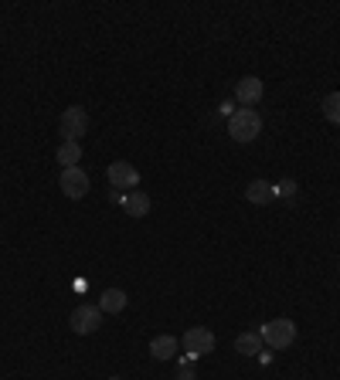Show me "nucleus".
Wrapping results in <instances>:
<instances>
[{
    "label": "nucleus",
    "mask_w": 340,
    "mask_h": 380,
    "mask_svg": "<svg viewBox=\"0 0 340 380\" xmlns=\"http://www.w3.org/2000/svg\"><path fill=\"white\" fill-rule=\"evenodd\" d=\"M79 160H82V146H79V143L65 139V143L58 146V163H65L61 170H68V167H79Z\"/></svg>",
    "instance_id": "nucleus-14"
},
{
    "label": "nucleus",
    "mask_w": 340,
    "mask_h": 380,
    "mask_svg": "<svg viewBox=\"0 0 340 380\" xmlns=\"http://www.w3.org/2000/svg\"><path fill=\"white\" fill-rule=\"evenodd\" d=\"M58 129H61V136H65V139L79 143L82 136L89 132V112H85L82 105H72V109H65V112H61V123H58Z\"/></svg>",
    "instance_id": "nucleus-3"
},
{
    "label": "nucleus",
    "mask_w": 340,
    "mask_h": 380,
    "mask_svg": "<svg viewBox=\"0 0 340 380\" xmlns=\"http://www.w3.org/2000/svg\"><path fill=\"white\" fill-rule=\"evenodd\" d=\"M323 116L340 126V92H330V96L323 99Z\"/></svg>",
    "instance_id": "nucleus-15"
},
{
    "label": "nucleus",
    "mask_w": 340,
    "mask_h": 380,
    "mask_svg": "<svg viewBox=\"0 0 340 380\" xmlns=\"http://www.w3.org/2000/svg\"><path fill=\"white\" fill-rule=\"evenodd\" d=\"M245 201L256 204V207L276 201V197H272V183H269V180H252V183L245 187Z\"/></svg>",
    "instance_id": "nucleus-10"
},
{
    "label": "nucleus",
    "mask_w": 340,
    "mask_h": 380,
    "mask_svg": "<svg viewBox=\"0 0 340 380\" xmlns=\"http://www.w3.org/2000/svg\"><path fill=\"white\" fill-rule=\"evenodd\" d=\"M99 326H103V309H99V305H89V303L75 305V312H72V330L79 333V336H89V333H96Z\"/></svg>",
    "instance_id": "nucleus-5"
},
{
    "label": "nucleus",
    "mask_w": 340,
    "mask_h": 380,
    "mask_svg": "<svg viewBox=\"0 0 340 380\" xmlns=\"http://www.w3.org/2000/svg\"><path fill=\"white\" fill-rule=\"evenodd\" d=\"M259 333L272 350H286V347L296 343V323L293 319H269Z\"/></svg>",
    "instance_id": "nucleus-2"
},
{
    "label": "nucleus",
    "mask_w": 340,
    "mask_h": 380,
    "mask_svg": "<svg viewBox=\"0 0 340 380\" xmlns=\"http://www.w3.org/2000/svg\"><path fill=\"white\" fill-rule=\"evenodd\" d=\"M109 180H112L116 190H133V187L140 183V170H136L133 163L116 160V163H109Z\"/></svg>",
    "instance_id": "nucleus-7"
},
{
    "label": "nucleus",
    "mask_w": 340,
    "mask_h": 380,
    "mask_svg": "<svg viewBox=\"0 0 340 380\" xmlns=\"http://www.w3.org/2000/svg\"><path fill=\"white\" fill-rule=\"evenodd\" d=\"M177 380H194V370H191L187 363H181V370H177Z\"/></svg>",
    "instance_id": "nucleus-17"
},
{
    "label": "nucleus",
    "mask_w": 340,
    "mask_h": 380,
    "mask_svg": "<svg viewBox=\"0 0 340 380\" xmlns=\"http://www.w3.org/2000/svg\"><path fill=\"white\" fill-rule=\"evenodd\" d=\"M174 354H177V340H174L170 333L150 340V356H154V360H174Z\"/></svg>",
    "instance_id": "nucleus-11"
},
{
    "label": "nucleus",
    "mask_w": 340,
    "mask_h": 380,
    "mask_svg": "<svg viewBox=\"0 0 340 380\" xmlns=\"http://www.w3.org/2000/svg\"><path fill=\"white\" fill-rule=\"evenodd\" d=\"M109 380H123V377H109Z\"/></svg>",
    "instance_id": "nucleus-18"
},
{
    "label": "nucleus",
    "mask_w": 340,
    "mask_h": 380,
    "mask_svg": "<svg viewBox=\"0 0 340 380\" xmlns=\"http://www.w3.org/2000/svg\"><path fill=\"white\" fill-rule=\"evenodd\" d=\"M184 354L191 356V360H198V356H208L214 350V333L205 330V326H191V330L184 333Z\"/></svg>",
    "instance_id": "nucleus-4"
},
{
    "label": "nucleus",
    "mask_w": 340,
    "mask_h": 380,
    "mask_svg": "<svg viewBox=\"0 0 340 380\" xmlns=\"http://www.w3.org/2000/svg\"><path fill=\"white\" fill-rule=\"evenodd\" d=\"M262 343H265L262 333H242L235 340V350L242 356H256V354H262Z\"/></svg>",
    "instance_id": "nucleus-12"
},
{
    "label": "nucleus",
    "mask_w": 340,
    "mask_h": 380,
    "mask_svg": "<svg viewBox=\"0 0 340 380\" xmlns=\"http://www.w3.org/2000/svg\"><path fill=\"white\" fill-rule=\"evenodd\" d=\"M123 211H126V218H147L150 214V197L143 190H130L123 197Z\"/></svg>",
    "instance_id": "nucleus-9"
},
{
    "label": "nucleus",
    "mask_w": 340,
    "mask_h": 380,
    "mask_svg": "<svg viewBox=\"0 0 340 380\" xmlns=\"http://www.w3.org/2000/svg\"><path fill=\"white\" fill-rule=\"evenodd\" d=\"M99 309L103 312H123L126 309V292L123 289H105L103 299H99Z\"/></svg>",
    "instance_id": "nucleus-13"
},
{
    "label": "nucleus",
    "mask_w": 340,
    "mask_h": 380,
    "mask_svg": "<svg viewBox=\"0 0 340 380\" xmlns=\"http://www.w3.org/2000/svg\"><path fill=\"white\" fill-rule=\"evenodd\" d=\"M235 99L242 102L245 109H252V105L262 99V78H256V75L238 78L235 82Z\"/></svg>",
    "instance_id": "nucleus-8"
},
{
    "label": "nucleus",
    "mask_w": 340,
    "mask_h": 380,
    "mask_svg": "<svg viewBox=\"0 0 340 380\" xmlns=\"http://www.w3.org/2000/svg\"><path fill=\"white\" fill-rule=\"evenodd\" d=\"M259 132H262V119L256 109H238L235 116L228 119V136L235 143H252Z\"/></svg>",
    "instance_id": "nucleus-1"
},
{
    "label": "nucleus",
    "mask_w": 340,
    "mask_h": 380,
    "mask_svg": "<svg viewBox=\"0 0 340 380\" xmlns=\"http://www.w3.org/2000/svg\"><path fill=\"white\" fill-rule=\"evenodd\" d=\"M61 194L72 197V201L85 197V194H89V174H85L82 167H68V170H61Z\"/></svg>",
    "instance_id": "nucleus-6"
},
{
    "label": "nucleus",
    "mask_w": 340,
    "mask_h": 380,
    "mask_svg": "<svg viewBox=\"0 0 340 380\" xmlns=\"http://www.w3.org/2000/svg\"><path fill=\"white\" fill-rule=\"evenodd\" d=\"M296 180H279V183H272V197H283V201H289V197H296Z\"/></svg>",
    "instance_id": "nucleus-16"
}]
</instances>
